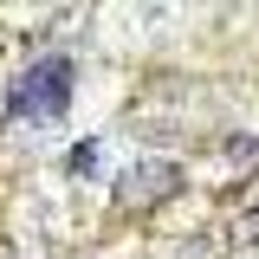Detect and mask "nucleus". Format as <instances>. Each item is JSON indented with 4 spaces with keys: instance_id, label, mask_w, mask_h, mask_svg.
<instances>
[{
    "instance_id": "nucleus-1",
    "label": "nucleus",
    "mask_w": 259,
    "mask_h": 259,
    "mask_svg": "<svg viewBox=\"0 0 259 259\" xmlns=\"http://www.w3.org/2000/svg\"><path fill=\"white\" fill-rule=\"evenodd\" d=\"M65 97H71V65H65V59H39L26 78H20L13 110H20V117H59Z\"/></svg>"
},
{
    "instance_id": "nucleus-2",
    "label": "nucleus",
    "mask_w": 259,
    "mask_h": 259,
    "mask_svg": "<svg viewBox=\"0 0 259 259\" xmlns=\"http://www.w3.org/2000/svg\"><path fill=\"white\" fill-rule=\"evenodd\" d=\"M168 188H175V168H168V162H143V168L123 175V201L130 207H149V201H162Z\"/></svg>"
}]
</instances>
